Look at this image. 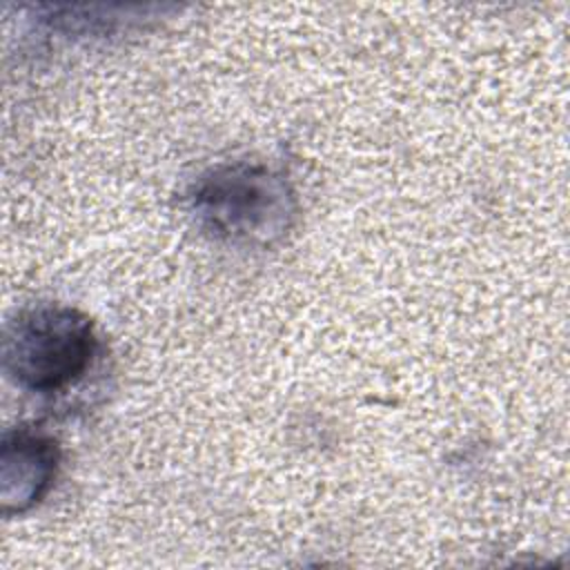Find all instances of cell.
Returning a JSON list of instances; mask_svg holds the SVG:
<instances>
[{
  "instance_id": "cell-2",
  "label": "cell",
  "mask_w": 570,
  "mask_h": 570,
  "mask_svg": "<svg viewBox=\"0 0 570 570\" xmlns=\"http://www.w3.org/2000/svg\"><path fill=\"white\" fill-rule=\"evenodd\" d=\"M96 352L94 323L76 307L40 303L7 323L2 365L24 390L58 392L73 385Z\"/></svg>"
},
{
  "instance_id": "cell-1",
  "label": "cell",
  "mask_w": 570,
  "mask_h": 570,
  "mask_svg": "<svg viewBox=\"0 0 570 570\" xmlns=\"http://www.w3.org/2000/svg\"><path fill=\"white\" fill-rule=\"evenodd\" d=\"M198 225L238 245H272L294 225L298 200L292 183L261 163H225L207 169L189 191Z\"/></svg>"
},
{
  "instance_id": "cell-3",
  "label": "cell",
  "mask_w": 570,
  "mask_h": 570,
  "mask_svg": "<svg viewBox=\"0 0 570 570\" xmlns=\"http://www.w3.org/2000/svg\"><path fill=\"white\" fill-rule=\"evenodd\" d=\"M58 443L31 428L2 436L0 445V505L4 514L33 508L51 488L58 472Z\"/></svg>"
}]
</instances>
